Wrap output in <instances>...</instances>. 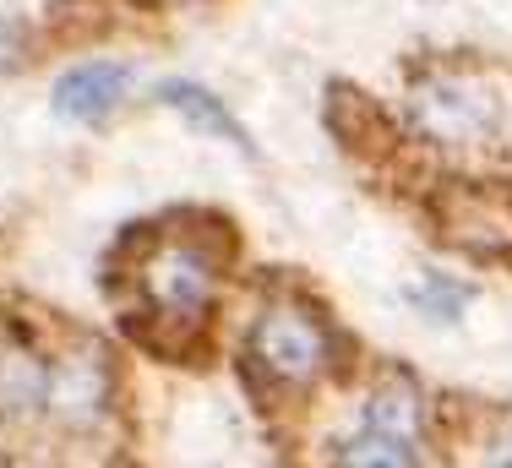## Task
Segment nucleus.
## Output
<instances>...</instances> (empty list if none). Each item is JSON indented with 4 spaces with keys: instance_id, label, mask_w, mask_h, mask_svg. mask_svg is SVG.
<instances>
[{
    "instance_id": "obj_1",
    "label": "nucleus",
    "mask_w": 512,
    "mask_h": 468,
    "mask_svg": "<svg viewBox=\"0 0 512 468\" xmlns=\"http://www.w3.org/2000/svg\"><path fill=\"white\" fill-rule=\"evenodd\" d=\"M398 120L420 147L442 158H480L512 142V93L496 71L436 60L398 93Z\"/></svg>"
},
{
    "instance_id": "obj_2",
    "label": "nucleus",
    "mask_w": 512,
    "mask_h": 468,
    "mask_svg": "<svg viewBox=\"0 0 512 468\" xmlns=\"http://www.w3.org/2000/svg\"><path fill=\"white\" fill-rule=\"evenodd\" d=\"M425 458H431V398L409 371H382L365 381L327 441V468H425Z\"/></svg>"
},
{
    "instance_id": "obj_3",
    "label": "nucleus",
    "mask_w": 512,
    "mask_h": 468,
    "mask_svg": "<svg viewBox=\"0 0 512 468\" xmlns=\"http://www.w3.org/2000/svg\"><path fill=\"white\" fill-rule=\"evenodd\" d=\"M246 371L273 392L306 398L338 376V327L306 294L278 289L267 294L246 322Z\"/></svg>"
},
{
    "instance_id": "obj_4",
    "label": "nucleus",
    "mask_w": 512,
    "mask_h": 468,
    "mask_svg": "<svg viewBox=\"0 0 512 468\" xmlns=\"http://www.w3.org/2000/svg\"><path fill=\"white\" fill-rule=\"evenodd\" d=\"M137 300L153 332H207L224 300V262L202 234H153L137 262Z\"/></svg>"
},
{
    "instance_id": "obj_5",
    "label": "nucleus",
    "mask_w": 512,
    "mask_h": 468,
    "mask_svg": "<svg viewBox=\"0 0 512 468\" xmlns=\"http://www.w3.org/2000/svg\"><path fill=\"white\" fill-rule=\"evenodd\" d=\"M115 409V365L93 338H66L50 349V409L44 425L66 436H93Z\"/></svg>"
},
{
    "instance_id": "obj_6",
    "label": "nucleus",
    "mask_w": 512,
    "mask_h": 468,
    "mask_svg": "<svg viewBox=\"0 0 512 468\" xmlns=\"http://www.w3.org/2000/svg\"><path fill=\"white\" fill-rule=\"evenodd\" d=\"M137 82L142 77H137V66H131V60L93 55V60L66 66L50 82V109H55L60 120H71V126H109V120L131 104Z\"/></svg>"
},
{
    "instance_id": "obj_7",
    "label": "nucleus",
    "mask_w": 512,
    "mask_h": 468,
    "mask_svg": "<svg viewBox=\"0 0 512 468\" xmlns=\"http://www.w3.org/2000/svg\"><path fill=\"white\" fill-rule=\"evenodd\" d=\"M50 409V349L22 327H0V425L33 430Z\"/></svg>"
},
{
    "instance_id": "obj_8",
    "label": "nucleus",
    "mask_w": 512,
    "mask_h": 468,
    "mask_svg": "<svg viewBox=\"0 0 512 468\" xmlns=\"http://www.w3.org/2000/svg\"><path fill=\"white\" fill-rule=\"evenodd\" d=\"M153 104L169 109L175 120H186V126L202 131V137L235 147L240 158H256V137L240 126V115H235V109H229L213 88H207V82H197V77H164V82L153 88Z\"/></svg>"
},
{
    "instance_id": "obj_9",
    "label": "nucleus",
    "mask_w": 512,
    "mask_h": 468,
    "mask_svg": "<svg viewBox=\"0 0 512 468\" xmlns=\"http://www.w3.org/2000/svg\"><path fill=\"white\" fill-rule=\"evenodd\" d=\"M404 300L414 305L420 316H431V322H442V327H453L469 316V305H474V283H463V278H447V273H420L404 289Z\"/></svg>"
},
{
    "instance_id": "obj_10",
    "label": "nucleus",
    "mask_w": 512,
    "mask_h": 468,
    "mask_svg": "<svg viewBox=\"0 0 512 468\" xmlns=\"http://www.w3.org/2000/svg\"><path fill=\"white\" fill-rule=\"evenodd\" d=\"M480 468H512V409L485 420L480 436Z\"/></svg>"
},
{
    "instance_id": "obj_11",
    "label": "nucleus",
    "mask_w": 512,
    "mask_h": 468,
    "mask_svg": "<svg viewBox=\"0 0 512 468\" xmlns=\"http://www.w3.org/2000/svg\"><path fill=\"white\" fill-rule=\"evenodd\" d=\"M17 66V33H11V22L0 17V71Z\"/></svg>"
}]
</instances>
